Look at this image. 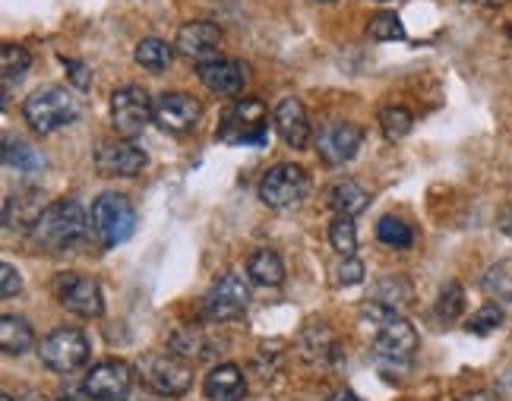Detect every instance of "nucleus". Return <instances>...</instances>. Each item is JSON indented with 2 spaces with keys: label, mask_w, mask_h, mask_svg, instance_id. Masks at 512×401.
Returning a JSON list of instances; mask_svg holds the SVG:
<instances>
[{
  "label": "nucleus",
  "mask_w": 512,
  "mask_h": 401,
  "mask_svg": "<svg viewBox=\"0 0 512 401\" xmlns=\"http://www.w3.org/2000/svg\"><path fill=\"white\" fill-rule=\"evenodd\" d=\"M361 326L370 338L373 351H377L380 360H389V364H408L411 354L418 351V332L408 319L396 310H389L377 300L361 310Z\"/></svg>",
  "instance_id": "obj_1"
},
{
  "label": "nucleus",
  "mask_w": 512,
  "mask_h": 401,
  "mask_svg": "<svg viewBox=\"0 0 512 401\" xmlns=\"http://www.w3.org/2000/svg\"><path fill=\"white\" fill-rule=\"evenodd\" d=\"M86 228H89L86 209L76 203V199H57V203H51L45 215L38 218V225L32 228L29 237L38 250L61 253V250H70L73 244H80Z\"/></svg>",
  "instance_id": "obj_2"
},
{
  "label": "nucleus",
  "mask_w": 512,
  "mask_h": 401,
  "mask_svg": "<svg viewBox=\"0 0 512 401\" xmlns=\"http://www.w3.org/2000/svg\"><path fill=\"white\" fill-rule=\"evenodd\" d=\"M23 117L35 133L45 136V133H54L73 124V120L80 117V102H76L64 86H42L26 98Z\"/></svg>",
  "instance_id": "obj_3"
},
{
  "label": "nucleus",
  "mask_w": 512,
  "mask_h": 401,
  "mask_svg": "<svg viewBox=\"0 0 512 401\" xmlns=\"http://www.w3.org/2000/svg\"><path fill=\"white\" fill-rule=\"evenodd\" d=\"M89 228L102 247H121L136 228V209L124 193H102L92 203Z\"/></svg>",
  "instance_id": "obj_4"
},
{
  "label": "nucleus",
  "mask_w": 512,
  "mask_h": 401,
  "mask_svg": "<svg viewBox=\"0 0 512 401\" xmlns=\"http://www.w3.org/2000/svg\"><path fill=\"white\" fill-rule=\"evenodd\" d=\"M310 190V177L301 165L282 162L263 174L260 180V203L272 212H285L304 203V196Z\"/></svg>",
  "instance_id": "obj_5"
},
{
  "label": "nucleus",
  "mask_w": 512,
  "mask_h": 401,
  "mask_svg": "<svg viewBox=\"0 0 512 401\" xmlns=\"http://www.w3.org/2000/svg\"><path fill=\"white\" fill-rule=\"evenodd\" d=\"M89 338L73 329V326H61L54 329L42 338V345H38V357H42V364L54 373H73L80 370L86 360H89Z\"/></svg>",
  "instance_id": "obj_6"
},
{
  "label": "nucleus",
  "mask_w": 512,
  "mask_h": 401,
  "mask_svg": "<svg viewBox=\"0 0 512 401\" xmlns=\"http://www.w3.org/2000/svg\"><path fill=\"white\" fill-rule=\"evenodd\" d=\"M140 373L146 379V386L152 392H159L165 398H177L184 395L193 386V367L190 360L171 354H146L140 360Z\"/></svg>",
  "instance_id": "obj_7"
},
{
  "label": "nucleus",
  "mask_w": 512,
  "mask_h": 401,
  "mask_svg": "<svg viewBox=\"0 0 512 401\" xmlns=\"http://www.w3.org/2000/svg\"><path fill=\"white\" fill-rule=\"evenodd\" d=\"M250 304V288L241 275H222L215 278V282L209 285V291L203 294V316L212 319V323H231V319L244 316Z\"/></svg>",
  "instance_id": "obj_8"
},
{
  "label": "nucleus",
  "mask_w": 512,
  "mask_h": 401,
  "mask_svg": "<svg viewBox=\"0 0 512 401\" xmlns=\"http://www.w3.org/2000/svg\"><path fill=\"white\" fill-rule=\"evenodd\" d=\"M111 120L121 136H140L155 120V102L143 86H121L111 95Z\"/></svg>",
  "instance_id": "obj_9"
},
{
  "label": "nucleus",
  "mask_w": 512,
  "mask_h": 401,
  "mask_svg": "<svg viewBox=\"0 0 512 401\" xmlns=\"http://www.w3.org/2000/svg\"><path fill=\"white\" fill-rule=\"evenodd\" d=\"M54 297L61 300V307L83 319H98L105 313V297L95 278L80 272H61L54 278Z\"/></svg>",
  "instance_id": "obj_10"
},
{
  "label": "nucleus",
  "mask_w": 512,
  "mask_h": 401,
  "mask_svg": "<svg viewBox=\"0 0 512 401\" xmlns=\"http://www.w3.org/2000/svg\"><path fill=\"white\" fill-rule=\"evenodd\" d=\"M364 143V130L358 124H348V120H332V124L320 127L317 136H313V146H317V155L326 165H345L358 155Z\"/></svg>",
  "instance_id": "obj_11"
},
{
  "label": "nucleus",
  "mask_w": 512,
  "mask_h": 401,
  "mask_svg": "<svg viewBox=\"0 0 512 401\" xmlns=\"http://www.w3.org/2000/svg\"><path fill=\"white\" fill-rule=\"evenodd\" d=\"M174 48L181 57H187L190 64H209V60L222 57L219 48H222V29L209 23V19H193V23H184L177 29V38H174Z\"/></svg>",
  "instance_id": "obj_12"
},
{
  "label": "nucleus",
  "mask_w": 512,
  "mask_h": 401,
  "mask_svg": "<svg viewBox=\"0 0 512 401\" xmlns=\"http://www.w3.org/2000/svg\"><path fill=\"white\" fill-rule=\"evenodd\" d=\"M266 117L269 111L260 98H241V102H234V108L225 114L219 136L225 143H260L266 130L263 127Z\"/></svg>",
  "instance_id": "obj_13"
},
{
  "label": "nucleus",
  "mask_w": 512,
  "mask_h": 401,
  "mask_svg": "<svg viewBox=\"0 0 512 401\" xmlns=\"http://www.w3.org/2000/svg\"><path fill=\"white\" fill-rule=\"evenodd\" d=\"M200 117H203V105L187 92H165L155 98V124L171 136H184L196 130Z\"/></svg>",
  "instance_id": "obj_14"
},
{
  "label": "nucleus",
  "mask_w": 512,
  "mask_h": 401,
  "mask_svg": "<svg viewBox=\"0 0 512 401\" xmlns=\"http://www.w3.org/2000/svg\"><path fill=\"white\" fill-rule=\"evenodd\" d=\"M95 168L105 177H136L146 168V152L133 139H105L95 152Z\"/></svg>",
  "instance_id": "obj_15"
},
{
  "label": "nucleus",
  "mask_w": 512,
  "mask_h": 401,
  "mask_svg": "<svg viewBox=\"0 0 512 401\" xmlns=\"http://www.w3.org/2000/svg\"><path fill=\"white\" fill-rule=\"evenodd\" d=\"M133 389V370L121 360H105L89 370L86 376V395L95 401H124L127 392Z\"/></svg>",
  "instance_id": "obj_16"
},
{
  "label": "nucleus",
  "mask_w": 512,
  "mask_h": 401,
  "mask_svg": "<svg viewBox=\"0 0 512 401\" xmlns=\"http://www.w3.org/2000/svg\"><path fill=\"white\" fill-rule=\"evenodd\" d=\"M272 127H275V133H279L291 149H307L310 136H313L307 108L298 102V98H291V95L282 98V102H275V108H272Z\"/></svg>",
  "instance_id": "obj_17"
},
{
  "label": "nucleus",
  "mask_w": 512,
  "mask_h": 401,
  "mask_svg": "<svg viewBox=\"0 0 512 401\" xmlns=\"http://www.w3.org/2000/svg\"><path fill=\"white\" fill-rule=\"evenodd\" d=\"M196 76H200V83L212 92V95H222V98H231L238 95L247 83V67L241 60H231V57H215L209 64H200L196 67Z\"/></svg>",
  "instance_id": "obj_18"
},
{
  "label": "nucleus",
  "mask_w": 512,
  "mask_h": 401,
  "mask_svg": "<svg viewBox=\"0 0 512 401\" xmlns=\"http://www.w3.org/2000/svg\"><path fill=\"white\" fill-rule=\"evenodd\" d=\"M45 209L48 206H45L42 190H35V187L16 190L4 203V228L16 234H32V228L38 225V218L45 215Z\"/></svg>",
  "instance_id": "obj_19"
},
{
  "label": "nucleus",
  "mask_w": 512,
  "mask_h": 401,
  "mask_svg": "<svg viewBox=\"0 0 512 401\" xmlns=\"http://www.w3.org/2000/svg\"><path fill=\"white\" fill-rule=\"evenodd\" d=\"M203 395L209 401H241L247 395V379L241 367H234V364L212 367L209 376L203 379Z\"/></svg>",
  "instance_id": "obj_20"
},
{
  "label": "nucleus",
  "mask_w": 512,
  "mask_h": 401,
  "mask_svg": "<svg viewBox=\"0 0 512 401\" xmlns=\"http://www.w3.org/2000/svg\"><path fill=\"white\" fill-rule=\"evenodd\" d=\"M168 345L177 357L190 360V364H200V360L215 357V335L209 329H200V326L177 329Z\"/></svg>",
  "instance_id": "obj_21"
},
{
  "label": "nucleus",
  "mask_w": 512,
  "mask_h": 401,
  "mask_svg": "<svg viewBox=\"0 0 512 401\" xmlns=\"http://www.w3.org/2000/svg\"><path fill=\"white\" fill-rule=\"evenodd\" d=\"M326 203H329V209L336 212V215L358 218L370 206V193L358 184V180H339V184L329 187Z\"/></svg>",
  "instance_id": "obj_22"
},
{
  "label": "nucleus",
  "mask_w": 512,
  "mask_h": 401,
  "mask_svg": "<svg viewBox=\"0 0 512 401\" xmlns=\"http://www.w3.org/2000/svg\"><path fill=\"white\" fill-rule=\"evenodd\" d=\"M247 275H250L253 285L279 288L285 282V263H282V256L275 250H256L247 259Z\"/></svg>",
  "instance_id": "obj_23"
},
{
  "label": "nucleus",
  "mask_w": 512,
  "mask_h": 401,
  "mask_svg": "<svg viewBox=\"0 0 512 401\" xmlns=\"http://www.w3.org/2000/svg\"><path fill=\"white\" fill-rule=\"evenodd\" d=\"M373 300L383 304V307H389V310L402 313V310L411 307V300H415V288H411V282L405 275H386V278H380L377 285H373Z\"/></svg>",
  "instance_id": "obj_24"
},
{
  "label": "nucleus",
  "mask_w": 512,
  "mask_h": 401,
  "mask_svg": "<svg viewBox=\"0 0 512 401\" xmlns=\"http://www.w3.org/2000/svg\"><path fill=\"white\" fill-rule=\"evenodd\" d=\"M32 345H35V332L23 316L7 313L4 319H0V348H4V354L19 357V354H26Z\"/></svg>",
  "instance_id": "obj_25"
},
{
  "label": "nucleus",
  "mask_w": 512,
  "mask_h": 401,
  "mask_svg": "<svg viewBox=\"0 0 512 401\" xmlns=\"http://www.w3.org/2000/svg\"><path fill=\"white\" fill-rule=\"evenodd\" d=\"M481 291L494 304H512V259H500V263H494L484 272Z\"/></svg>",
  "instance_id": "obj_26"
},
{
  "label": "nucleus",
  "mask_w": 512,
  "mask_h": 401,
  "mask_svg": "<svg viewBox=\"0 0 512 401\" xmlns=\"http://www.w3.org/2000/svg\"><path fill=\"white\" fill-rule=\"evenodd\" d=\"M174 51L168 42H162V38H143L140 45H136V64H140L143 70L149 73H165L171 67V60H174Z\"/></svg>",
  "instance_id": "obj_27"
},
{
  "label": "nucleus",
  "mask_w": 512,
  "mask_h": 401,
  "mask_svg": "<svg viewBox=\"0 0 512 401\" xmlns=\"http://www.w3.org/2000/svg\"><path fill=\"white\" fill-rule=\"evenodd\" d=\"M4 165L7 168H16L19 174H38L45 168V155L32 149L29 143H13V139H7L4 143Z\"/></svg>",
  "instance_id": "obj_28"
},
{
  "label": "nucleus",
  "mask_w": 512,
  "mask_h": 401,
  "mask_svg": "<svg viewBox=\"0 0 512 401\" xmlns=\"http://www.w3.org/2000/svg\"><path fill=\"white\" fill-rule=\"evenodd\" d=\"M367 35L377 38V42H402V38H405V26H402V19L396 13L380 10V13H373L367 19Z\"/></svg>",
  "instance_id": "obj_29"
},
{
  "label": "nucleus",
  "mask_w": 512,
  "mask_h": 401,
  "mask_svg": "<svg viewBox=\"0 0 512 401\" xmlns=\"http://www.w3.org/2000/svg\"><path fill=\"white\" fill-rule=\"evenodd\" d=\"M29 67H32V57L23 45H4V51H0V73H4L7 86L19 83Z\"/></svg>",
  "instance_id": "obj_30"
},
{
  "label": "nucleus",
  "mask_w": 512,
  "mask_h": 401,
  "mask_svg": "<svg viewBox=\"0 0 512 401\" xmlns=\"http://www.w3.org/2000/svg\"><path fill=\"white\" fill-rule=\"evenodd\" d=\"M380 127H383L386 139L399 143V139H405L411 133V127H415V117H411L408 108H402V105H389L380 111Z\"/></svg>",
  "instance_id": "obj_31"
},
{
  "label": "nucleus",
  "mask_w": 512,
  "mask_h": 401,
  "mask_svg": "<svg viewBox=\"0 0 512 401\" xmlns=\"http://www.w3.org/2000/svg\"><path fill=\"white\" fill-rule=\"evenodd\" d=\"M329 244L339 256H354L358 250V231H354V218L336 215V222L329 225Z\"/></svg>",
  "instance_id": "obj_32"
},
{
  "label": "nucleus",
  "mask_w": 512,
  "mask_h": 401,
  "mask_svg": "<svg viewBox=\"0 0 512 401\" xmlns=\"http://www.w3.org/2000/svg\"><path fill=\"white\" fill-rule=\"evenodd\" d=\"M377 237L383 240L386 247H399V250H405V247H411V228L402 222V218H396V215H383L380 222H377Z\"/></svg>",
  "instance_id": "obj_33"
},
{
  "label": "nucleus",
  "mask_w": 512,
  "mask_h": 401,
  "mask_svg": "<svg viewBox=\"0 0 512 401\" xmlns=\"http://www.w3.org/2000/svg\"><path fill=\"white\" fill-rule=\"evenodd\" d=\"M465 310V291L459 282H446L443 291H440V300H437V313L443 323H456Z\"/></svg>",
  "instance_id": "obj_34"
},
{
  "label": "nucleus",
  "mask_w": 512,
  "mask_h": 401,
  "mask_svg": "<svg viewBox=\"0 0 512 401\" xmlns=\"http://www.w3.org/2000/svg\"><path fill=\"white\" fill-rule=\"evenodd\" d=\"M500 323H503V304H484L478 313H471V319H468V332L487 335V332L500 329Z\"/></svg>",
  "instance_id": "obj_35"
},
{
  "label": "nucleus",
  "mask_w": 512,
  "mask_h": 401,
  "mask_svg": "<svg viewBox=\"0 0 512 401\" xmlns=\"http://www.w3.org/2000/svg\"><path fill=\"white\" fill-rule=\"evenodd\" d=\"M332 278H336V285H358L364 278V263L358 256H342L332 269Z\"/></svg>",
  "instance_id": "obj_36"
},
{
  "label": "nucleus",
  "mask_w": 512,
  "mask_h": 401,
  "mask_svg": "<svg viewBox=\"0 0 512 401\" xmlns=\"http://www.w3.org/2000/svg\"><path fill=\"white\" fill-rule=\"evenodd\" d=\"M19 288H23V278H19V272L10 263H4V266H0V294H4V297H16Z\"/></svg>",
  "instance_id": "obj_37"
},
{
  "label": "nucleus",
  "mask_w": 512,
  "mask_h": 401,
  "mask_svg": "<svg viewBox=\"0 0 512 401\" xmlns=\"http://www.w3.org/2000/svg\"><path fill=\"white\" fill-rule=\"evenodd\" d=\"M61 64L70 70V79H73V86H76V89H89V86H92L89 70H86L83 64H76V60H67V57H61Z\"/></svg>",
  "instance_id": "obj_38"
},
{
  "label": "nucleus",
  "mask_w": 512,
  "mask_h": 401,
  "mask_svg": "<svg viewBox=\"0 0 512 401\" xmlns=\"http://www.w3.org/2000/svg\"><path fill=\"white\" fill-rule=\"evenodd\" d=\"M459 401H497L490 392H471V395H462Z\"/></svg>",
  "instance_id": "obj_39"
},
{
  "label": "nucleus",
  "mask_w": 512,
  "mask_h": 401,
  "mask_svg": "<svg viewBox=\"0 0 512 401\" xmlns=\"http://www.w3.org/2000/svg\"><path fill=\"white\" fill-rule=\"evenodd\" d=\"M326 401H361L354 392H348V389H342V392H336V395H329Z\"/></svg>",
  "instance_id": "obj_40"
},
{
  "label": "nucleus",
  "mask_w": 512,
  "mask_h": 401,
  "mask_svg": "<svg viewBox=\"0 0 512 401\" xmlns=\"http://www.w3.org/2000/svg\"><path fill=\"white\" fill-rule=\"evenodd\" d=\"M503 228H506V234L512 237V206L506 209V215H503Z\"/></svg>",
  "instance_id": "obj_41"
},
{
  "label": "nucleus",
  "mask_w": 512,
  "mask_h": 401,
  "mask_svg": "<svg viewBox=\"0 0 512 401\" xmlns=\"http://www.w3.org/2000/svg\"><path fill=\"white\" fill-rule=\"evenodd\" d=\"M313 4H339V0H313Z\"/></svg>",
  "instance_id": "obj_42"
},
{
  "label": "nucleus",
  "mask_w": 512,
  "mask_h": 401,
  "mask_svg": "<svg viewBox=\"0 0 512 401\" xmlns=\"http://www.w3.org/2000/svg\"><path fill=\"white\" fill-rule=\"evenodd\" d=\"M481 4H503V0H481Z\"/></svg>",
  "instance_id": "obj_43"
},
{
  "label": "nucleus",
  "mask_w": 512,
  "mask_h": 401,
  "mask_svg": "<svg viewBox=\"0 0 512 401\" xmlns=\"http://www.w3.org/2000/svg\"><path fill=\"white\" fill-rule=\"evenodd\" d=\"M0 401H13V395H4V398H0Z\"/></svg>",
  "instance_id": "obj_44"
},
{
  "label": "nucleus",
  "mask_w": 512,
  "mask_h": 401,
  "mask_svg": "<svg viewBox=\"0 0 512 401\" xmlns=\"http://www.w3.org/2000/svg\"><path fill=\"white\" fill-rule=\"evenodd\" d=\"M57 401H73V398H57Z\"/></svg>",
  "instance_id": "obj_45"
}]
</instances>
